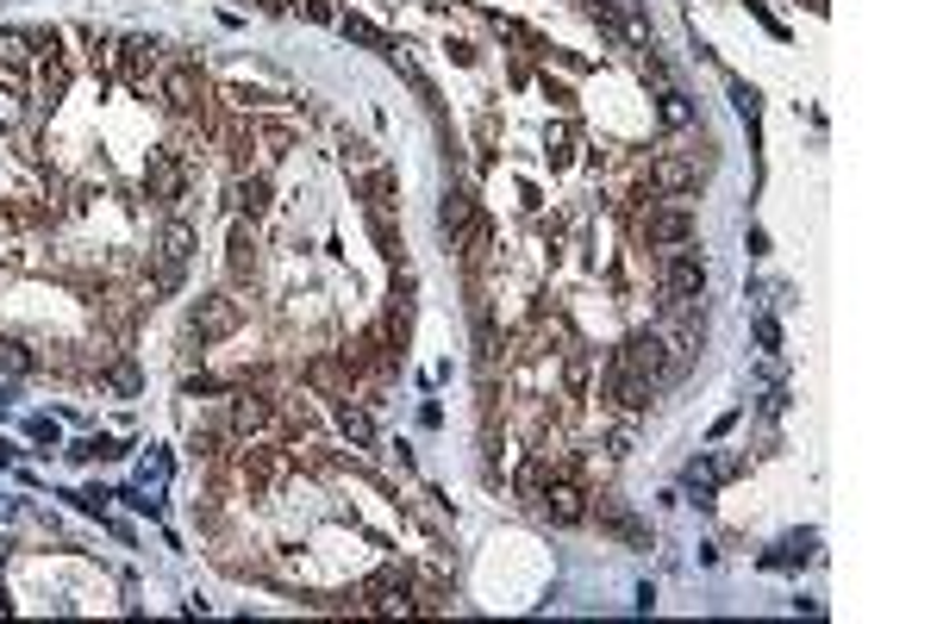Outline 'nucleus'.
<instances>
[{
    "instance_id": "nucleus-1",
    "label": "nucleus",
    "mask_w": 937,
    "mask_h": 624,
    "mask_svg": "<svg viewBox=\"0 0 937 624\" xmlns=\"http://www.w3.org/2000/svg\"><path fill=\"white\" fill-rule=\"evenodd\" d=\"M632 238L644 250H682V244H694V213H687L682 200L644 194L632 206Z\"/></svg>"
},
{
    "instance_id": "nucleus-2",
    "label": "nucleus",
    "mask_w": 937,
    "mask_h": 624,
    "mask_svg": "<svg viewBox=\"0 0 937 624\" xmlns=\"http://www.w3.org/2000/svg\"><path fill=\"white\" fill-rule=\"evenodd\" d=\"M156 100H163L176 119H194V113L213 106V81H206V69L194 63V56H163V69H156Z\"/></svg>"
},
{
    "instance_id": "nucleus-3",
    "label": "nucleus",
    "mask_w": 937,
    "mask_h": 624,
    "mask_svg": "<svg viewBox=\"0 0 937 624\" xmlns=\"http://www.w3.org/2000/svg\"><path fill=\"white\" fill-rule=\"evenodd\" d=\"M188 181H194V169H188V156H181L176 144L151 150V163H144V194H151L163 213H181V200H188Z\"/></svg>"
},
{
    "instance_id": "nucleus-4",
    "label": "nucleus",
    "mask_w": 937,
    "mask_h": 624,
    "mask_svg": "<svg viewBox=\"0 0 937 624\" xmlns=\"http://www.w3.org/2000/svg\"><path fill=\"white\" fill-rule=\"evenodd\" d=\"M226 431L238 437V444L269 437V431H276V394H263V387H231V399H226Z\"/></svg>"
},
{
    "instance_id": "nucleus-5",
    "label": "nucleus",
    "mask_w": 937,
    "mask_h": 624,
    "mask_svg": "<svg viewBox=\"0 0 937 624\" xmlns=\"http://www.w3.org/2000/svg\"><path fill=\"white\" fill-rule=\"evenodd\" d=\"M587 506H594V494H587L582 481H575V462H562V474L550 481V487H544V499H537V512L557 524V531H575V524H587V519H594Z\"/></svg>"
},
{
    "instance_id": "nucleus-6",
    "label": "nucleus",
    "mask_w": 937,
    "mask_h": 624,
    "mask_svg": "<svg viewBox=\"0 0 937 624\" xmlns=\"http://www.w3.org/2000/svg\"><path fill=\"white\" fill-rule=\"evenodd\" d=\"M707 294V263L694 250H657V300H700Z\"/></svg>"
},
{
    "instance_id": "nucleus-7",
    "label": "nucleus",
    "mask_w": 937,
    "mask_h": 624,
    "mask_svg": "<svg viewBox=\"0 0 937 624\" xmlns=\"http://www.w3.org/2000/svg\"><path fill=\"white\" fill-rule=\"evenodd\" d=\"M238 324H244V300H231V294H201L188 306V338L194 344H226Z\"/></svg>"
},
{
    "instance_id": "nucleus-8",
    "label": "nucleus",
    "mask_w": 937,
    "mask_h": 624,
    "mask_svg": "<svg viewBox=\"0 0 937 624\" xmlns=\"http://www.w3.org/2000/svg\"><path fill=\"white\" fill-rule=\"evenodd\" d=\"M607 362H619V369H632V374H644V381L662 387V381H669V338H662L657 324H650V331H632Z\"/></svg>"
},
{
    "instance_id": "nucleus-9",
    "label": "nucleus",
    "mask_w": 937,
    "mask_h": 624,
    "mask_svg": "<svg viewBox=\"0 0 937 624\" xmlns=\"http://www.w3.org/2000/svg\"><path fill=\"white\" fill-rule=\"evenodd\" d=\"M700 156H687V150H662V156H650V169H644V181H650V194L662 200H687L694 188H700Z\"/></svg>"
},
{
    "instance_id": "nucleus-10",
    "label": "nucleus",
    "mask_w": 937,
    "mask_h": 624,
    "mask_svg": "<svg viewBox=\"0 0 937 624\" xmlns=\"http://www.w3.org/2000/svg\"><path fill=\"white\" fill-rule=\"evenodd\" d=\"M156 69H163V44L156 38H119V75L138 100H156Z\"/></svg>"
},
{
    "instance_id": "nucleus-11",
    "label": "nucleus",
    "mask_w": 937,
    "mask_h": 624,
    "mask_svg": "<svg viewBox=\"0 0 937 624\" xmlns=\"http://www.w3.org/2000/svg\"><path fill=\"white\" fill-rule=\"evenodd\" d=\"M301 381L313 387V394H326V399H351L356 394V374L344 369L338 349H313V356L301 362Z\"/></svg>"
},
{
    "instance_id": "nucleus-12",
    "label": "nucleus",
    "mask_w": 937,
    "mask_h": 624,
    "mask_svg": "<svg viewBox=\"0 0 937 624\" xmlns=\"http://www.w3.org/2000/svg\"><path fill=\"white\" fill-rule=\"evenodd\" d=\"M69 75H76V69H69V56H63V50H56V56H38V63L26 69V94H31V106H38V113H51L56 100L69 94Z\"/></svg>"
},
{
    "instance_id": "nucleus-13",
    "label": "nucleus",
    "mask_w": 937,
    "mask_h": 624,
    "mask_svg": "<svg viewBox=\"0 0 937 624\" xmlns=\"http://www.w3.org/2000/svg\"><path fill=\"white\" fill-rule=\"evenodd\" d=\"M45 113L31 106L26 94V69H0V131H26V125H38Z\"/></svg>"
},
{
    "instance_id": "nucleus-14",
    "label": "nucleus",
    "mask_w": 937,
    "mask_h": 624,
    "mask_svg": "<svg viewBox=\"0 0 937 624\" xmlns=\"http://www.w3.org/2000/svg\"><path fill=\"white\" fill-rule=\"evenodd\" d=\"M607 399L625 412V419H637V412H650V399H657V381H644V374L619 369V362H607Z\"/></svg>"
},
{
    "instance_id": "nucleus-15",
    "label": "nucleus",
    "mask_w": 937,
    "mask_h": 624,
    "mask_svg": "<svg viewBox=\"0 0 937 624\" xmlns=\"http://www.w3.org/2000/svg\"><path fill=\"white\" fill-rule=\"evenodd\" d=\"M226 206H231V219H263V213H269V175L238 169L226 181Z\"/></svg>"
},
{
    "instance_id": "nucleus-16",
    "label": "nucleus",
    "mask_w": 937,
    "mask_h": 624,
    "mask_svg": "<svg viewBox=\"0 0 937 624\" xmlns=\"http://www.w3.org/2000/svg\"><path fill=\"white\" fill-rule=\"evenodd\" d=\"M194 250H201V238H194V225L181 219V213H163V225H156V244L151 256H163V263H194Z\"/></svg>"
},
{
    "instance_id": "nucleus-17",
    "label": "nucleus",
    "mask_w": 937,
    "mask_h": 624,
    "mask_svg": "<svg viewBox=\"0 0 937 624\" xmlns=\"http://www.w3.org/2000/svg\"><path fill=\"white\" fill-rule=\"evenodd\" d=\"M557 474H562V462L544 444H532V456H526V469H519V481H512V487H519V499H526V506H537V499H544V487H550Z\"/></svg>"
},
{
    "instance_id": "nucleus-18",
    "label": "nucleus",
    "mask_w": 937,
    "mask_h": 624,
    "mask_svg": "<svg viewBox=\"0 0 937 624\" xmlns=\"http://www.w3.org/2000/svg\"><path fill=\"white\" fill-rule=\"evenodd\" d=\"M256 225L251 219H231V238H226V269H231V281H251L256 275Z\"/></svg>"
},
{
    "instance_id": "nucleus-19",
    "label": "nucleus",
    "mask_w": 937,
    "mask_h": 624,
    "mask_svg": "<svg viewBox=\"0 0 937 624\" xmlns=\"http://www.w3.org/2000/svg\"><path fill=\"white\" fill-rule=\"evenodd\" d=\"M587 512H600V524H607V531L619 537V544L650 549V531H644V524H637V519H632V512H625V506H619L612 494H600V506H587Z\"/></svg>"
},
{
    "instance_id": "nucleus-20",
    "label": "nucleus",
    "mask_w": 937,
    "mask_h": 624,
    "mask_svg": "<svg viewBox=\"0 0 937 624\" xmlns=\"http://www.w3.org/2000/svg\"><path fill=\"white\" fill-rule=\"evenodd\" d=\"M476 213H482V206H476V194H469L463 181H456V188H444V206H438V225H444V238H451V244L463 238V231H469V219H476Z\"/></svg>"
},
{
    "instance_id": "nucleus-21",
    "label": "nucleus",
    "mask_w": 937,
    "mask_h": 624,
    "mask_svg": "<svg viewBox=\"0 0 937 624\" xmlns=\"http://www.w3.org/2000/svg\"><path fill=\"white\" fill-rule=\"evenodd\" d=\"M338 431H344L351 449H376V419H369V406H356V399H338Z\"/></svg>"
},
{
    "instance_id": "nucleus-22",
    "label": "nucleus",
    "mask_w": 937,
    "mask_h": 624,
    "mask_svg": "<svg viewBox=\"0 0 937 624\" xmlns=\"http://www.w3.org/2000/svg\"><path fill=\"white\" fill-rule=\"evenodd\" d=\"M812 544H819L812 531H794V537H782L775 549H762L757 562L762 569H800V562H812Z\"/></svg>"
},
{
    "instance_id": "nucleus-23",
    "label": "nucleus",
    "mask_w": 937,
    "mask_h": 624,
    "mask_svg": "<svg viewBox=\"0 0 937 624\" xmlns=\"http://www.w3.org/2000/svg\"><path fill=\"white\" fill-rule=\"evenodd\" d=\"M356 181H363V200H369V213H394V194H401V181H394V169H388V163L363 169Z\"/></svg>"
},
{
    "instance_id": "nucleus-24",
    "label": "nucleus",
    "mask_w": 937,
    "mask_h": 624,
    "mask_svg": "<svg viewBox=\"0 0 937 624\" xmlns=\"http://www.w3.org/2000/svg\"><path fill=\"white\" fill-rule=\"evenodd\" d=\"M276 424L288 437H306V431H319V412H313L301 394H276Z\"/></svg>"
},
{
    "instance_id": "nucleus-25",
    "label": "nucleus",
    "mask_w": 937,
    "mask_h": 624,
    "mask_svg": "<svg viewBox=\"0 0 937 624\" xmlns=\"http://www.w3.org/2000/svg\"><path fill=\"white\" fill-rule=\"evenodd\" d=\"M587 381H594V356H587L582 344H569L562 349V387H569V399H582Z\"/></svg>"
},
{
    "instance_id": "nucleus-26",
    "label": "nucleus",
    "mask_w": 937,
    "mask_h": 624,
    "mask_svg": "<svg viewBox=\"0 0 937 624\" xmlns=\"http://www.w3.org/2000/svg\"><path fill=\"white\" fill-rule=\"evenodd\" d=\"M381 338L394 349L413 344V294H394V306H388V319H381Z\"/></svg>"
},
{
    "instance_id": "nucleus-27",
    "label": "nucleus",
    "mask_w": 937,
    "mask_h": 624,
    "mask_svg": "<svg viewBox=\"0 0 937 624\" xmlns=\"http://www.w3.org/2000/svg\"><path fill=\"white\" fill-rule=\"evenodd\" d=\"M682 481H687V494L700 499V506H712V494H719V462L712 456H694L682 469Z\"/></svg>"
},
{
    "instance_id": "nucleus-28",
    "label": "nucleus",
    "mask_w": 937,
    "mask_h": 624,
    "mask_svg": "<svg viewBox=\"0 0 937 624\" xmlns=\"http://www.w3.org/2000/svg\"><path fill=\"white\" fill-rule=\"evenodd\" d=\"M38 362H45V356H38L31 344H20V338H0V374H13V381H20V374H38Z\"/></svg>"
},
{
    "instance_id": "nucleus-29",
    "label": "nucleus",
    "mask_w": 937,
    "mask_h": 624,
    "mask_svg": "<svg viewBox=\"0 0 937 624\" xmlns=\"http://www.w3.org/2000/svg\"><path fill=\"white\" fill-rule=\"evenodd\" d=\"M657 119L669 125V131H682V125H694V100H687L682 88H662V100H657Z\"/></svg>"
},
{
    "instance_id": "nucleus-30",
    "label": "nucleus",
    "mask_w": 937,
    "mask_h": 624,
    "mask_svg": "<svg viewBox=\"0 0 937 624\" xmlns=\"http://www.w3.org/2000/svg\"><path fill=\"white\" fill-rule=\"evenodd\" d=\"M369 231H376V244L388 263H406V238L394 231V213H369Z\"/></svg>"
},
{
    "instance_id": "nucleus-31",
    "label": "nucleus",
    "mask_w": 937,
    "mask_h": 624,
    "mask_svg": "<svg viewBox=\"0 0 937 624\" xmlns=\"http://www.w3.org/2000/svg\"><path fill=\"white\" fill-rule=\"evenodd\" d=\"M338 31H344L351 44H363V50H388V38H381L376 25L363 20V13H338Z\"/></svg>"
},
{
    "instance_id": "nucleus-32",
    "label": "nucleus",
    "mask_w": 937,
    "mask_h": 624,
    "mask_svg": "<svg viewBox=\"0 0 937 624\" xmlns=\"http://www.w3.org/2000/svg\"><path fill=\"white\" fill-rule=\"evenodd\" d=\"M544 156H550L557 169L569 163V156H575V125H569V119H557L550 131H544Z\"/></svg>"
},
{
    "instance_id": "nucleus-33",
    "label": "nucleus",
    "mask_w": 937,
    "mask_h": 624,
    "mask_svg": "<svg viewBox=\"0 0 937 624\" xmlns=\"http://www.w3.org/2000/svg\"><path fill=\"white\" fill-rule=\"evenodd\" d=\"M69 456H76V462H106V456H119V444H113V437H76Z\"/></svg>"
},
{
    "instance_id": "nucleus-34",
    "label": "nucleus",
    "mask_w": 937,
    "mask_h": 624,
    "mask_svg": "<svg viewBox=\"0 0 937 624\" xmlns=\"http://www.w3.org/2000/svg\"><path fill=\"white\" fill-rule=\"evenodd\" d=\"M256 138H263V150H269V156H281V150L294 144V125H281V119H263V125H256Z\"/></svg>"
},
{
    "instance_id": "nucleus-35",
    "label": "nucleus",
    "mask_w": 937,
    "mask_h": 624,
    "mask_svg": "<svg viewBox=\"0 0 937 624\" xmlns=\"http://www.w3.org/2000/svg\"><path fill=\"white\" fill-rule=\"evenodd\" d=\"M163 481H169V456H163V449H151V456L138 462V487H163Z\"/></svg>"
},
{
    "instance_id": "nucleus-36",
    "label": "nucleus",
    "mask_w": 937,
    "mask_h": 624,
    "mask_svg": "<svg viewBox=\"0 0 937 624\" xmlns=\"http://www.w3.org/2000/svg\"><path fill=\"white\" fill-rule=\"evenodd\" d=\"M106 387H113V394H138L144 381H138V369H131V362H106Z\"/></svg>"
},
{
    "instance_id": "nucleus-37",
    "label": "nucleus",
    "mask_w": 937,
    "mask_h": 624,
    "mask_svg": "<svg viewBox=\"0 0 937 624\" xmlns=\"http://www.w3.org/2000/svg\"><path fill=\"white\" fill-rule=\"evenodd\" d=\"M26 437H31V444H38V456H51V449H56V444H63V437H56V424H51V419H45V412H38V419H31V424H26Z\"/></svg>"
},
{
    "instance_id": "nucleus-38",
    "label": "nucleus",
    "mask_w": 937,
    "mask_h": 624,
    "mask_svg": "<svg viewBox=\"0 0 937 624\" xmlns=\"http://www.w3.org/2000/svg\"><path fill=\"white\" fill-rule=\"evenodd\" d=\"M181 394H188V399H201V394H231V381H219V374H188V381H181Z\"/></svg>"
},
{
    "instance_id": "nucleus-39",
    "label": "nucleus",
    "mask_w": 937,
    "mask_h": 624,
    "mask_svg": "<svg viewBox=\"0 0 937 624\" xmlns=\"http://www.w3.org/2000/svg\"><path fill=\"white\" fill-rule=\"evenodd\" d=\"M637 75H644V81H650L657 94L669 88V69H662V56H650V50H637Z\"/></svg>"
},
{
    "instance_id": "nucleus-40",
    "label": "nucleus",
    "mask_w": 937,
    "mask_h": 624,
    "mask_svg": "<svg viewBox=\"0 0 937 624\" xmlns=\"http://www.w3.org/2000/svg\"><path fill=\"white\" fill-rule=\"evenodd\" d=\"M732 100H737V113H744V125H750V119L762 113V94L750 88V81H732Z\"/></svg>"
},
{
    "instance_id": "nucleus-41",
    "label": "nucleus",
    "mask_w": 937,
    "mask_h": 624,
    "mask_svg": "<svg viewBox=\"0 0 937 624\" xmlns=\"http://www.w3.org/2000/svg\"><path fill=\"white\" fill-rule=\"evenodd\" d=\"M344 163H351L356 175H363V169H376V156H369V144H363V138H344Z\"/></svg>"
},
{
    "instance_id": "nucleus-42",
    "label": "nucleus",
    "mask_w": 937,
    "mask_h": 624,
    "mask_svg": "<svg viewBox=\"0 0 937 624\" xmlns=\"http://www.w3.org/2000/svg\"><path fill=\"white\" fill-rule=\"evenodd\" d=\"M757 344L769 349V356H782V324H775V319H757Z\"/></svg>"
},
{
    "instance_id": "nucleus-43",
    "label": "nucleus",
    "mask_w": 937,
    "mask_h": 624,
    "mask_svg": "<svg viewBox=\"0 0 937 624\" xmlns=\"http://www.w3.org/2000/svg\"><path fill=\"white\" fill-rule=\"evenodd\" d=\"M301 13L313 25H338V7H331V0H301Z\"/></svg>"
},
{
    "instance_id": "nucleus-44",
    "label": "nucleus",
    "mask_w": 937,
    "mask_h": 624,
    "mask_svg": "<svg viewBox=\"0 0 937 624\" xmlns=\"http://www.w3.org/2000/svg\"><path fill=\"white\" fill-rule=\"evenodd\" d=\"M106 499H113L106 487H88V494H76V506H81V512H94V519H106Z\"/></svg>"
},
{
    "instance_id": "nucleus-45",
    "label": "nucleus",
    "mask_w": 937,
    "mask_h": 624,
    "mask_svg": "<svg viewBox=\"0 0 937 624\" xmlns=\"http://www.w3.org/2000/svg\"><path fill=\"white\" fill-rule=\"evenodd\" d=\"M744 7H750V13H757V20L769 25V31H775V38H787V25L775 20V13H769V0H744Z\"/></svg>"
},
{
    "instance_id": "nucleus-46",
    "label": "nucleus",
    "mask_w": 937,
    "mask_h": 624,
    "mask_svg": "<svg viewBox=\"0 0 937 624\" xmlns=\"http://www.w3.org/2000/svg\"><path fill=\"white\" fill-rule=\"evenodd\" d=\"M476 144H482V156H494V113L476 119Z\"/></svg>"
},
{
    "instance_id": "nucleus-47",
    "label": "nucleus",
    "mask_w": 937,
    "mask_h": 624,
    "mask_svg": "<svg viewBox=\"0 0 937 624\" xmlns=\"http://www.w3.org/2000/svg\"><path fill=\"white\" fill-rule=\"evenodd\" d=\"M744 250H750V256H769V231H762V225H750V231H744Z\"/></svg>"
},
{
    "instance_id": "nucleus-48",
    "label": "nucleus",
    "mask_w": 937,
    "mask_h": 624,
    "mask_svg": "<svg viewBox=\"0 0 937 624\" xmlns=\"http://www.w3.org/2000/svg\"><path fill=\"white\" fill-rule=\"evenodd\" d=\"M13 456H20V449H13V444H0V469H7V462H13Z\"/></svg>"
},
{
    "instance_id": "nucleus-49",
    "label": "nucleus",
    "mask_w": 937,
    "mask_h": 624,
    "mask_svg": "<svg viewBox=\"0 0 937 624\" xmlns=\"http://www.w3.org/2000/svg\"><path fill=\"white\" fill-rule=\"evenodd\" d=\"M0 412H7V394H0Z\"/></svg>"
}]
</instances>
